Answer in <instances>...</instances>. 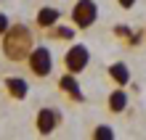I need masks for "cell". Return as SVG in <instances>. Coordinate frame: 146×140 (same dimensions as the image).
Instances as JSON below:
<instances>
[{
  "mask_svg": "<svg viewBox=\"0 0 146 140\" xmlns=\"http://www.w3.org/2000/svg\"><path fill=\"white\" fill-rule=\"evenodd\" d=\"M119 3V8H122V11H130V8L135 5V0H117Z\"/></svg>",
  "mask_w": 146,
  "mask_h": 140,
  "instance_id": "cell-14",
  "label": "cell"
},
{
  "mask_svg": "<svg viewBox=\"0 0 146 140\" xmlns=\"http://www.w3.org/2000/svg\"><path fill=\"white\" fill-rule=\"evenodd\" d=\"M58 90H61L72 103H82L85 101V95L80 90V82H77V74H72V72H64L61 77H58Z\"/></svg>",
  "mask_w": 146,
  "mask_h": 140,
  "instance_id": "cell-5",
  "label": "cell"
},
{
  "mask_svg": "<svg viewBox=\"0 0 146 140\" xmlns=\"http://www.w3.org/2000/svg\"><path fill=\"white\" fill-rule=\"evenodd\" d=\"M3 85H5V93L11 95L13 101H24L29 95V85H27V80H21V77H5Z\"/></svg>",
  "mask_w": 146,
  "mask_h": 140,
  "instance_id": "cell-7",
  "label": "cell"
},
{
  "mask_svg": "<svg viewBox=\"0 0 146 140\" xmlns=\"http://www.w3.org/2000/svg\"><path fill=\"white\" fill-rule=\"evenodd\" d=\"M90 64V50L82 45V42H74L69 45V50L64 53V69L72 74H82Z\"/></svg>",
  "mask_w": 146,
  "mask_h": 140,
  "instance_id": "cell-4",
  "label": "cell"
},
{
  "mask_svg": "<svg viewBox=\"0 0 146 140\" xmlns=\"http://www.w3.org/2000/svg\"><path fill=\"white\" fill-rule=\"evenodd\" d=\"M8 27H11V19H8L5 13H0V37L5 34V29H8Z\"/></svg>",
  "mask_w": 146,
  "mask_h": 140,
  "instance_id": "cell-13",
  "label": "cell"
},
{
  "mask_svg": "<svg viewBox=\"0 0 146 140\" xmlns=\"http://www.w3.org/2000/svg\"><path fill=\"white\" fill-rule=\"evenodd\" d=\"M58 19H61V11L58 8H53V5H45V8H40L37 11V16H35V24L40 29H50V27H56L58 24Z\"/></svg>",
  "mask_w": 146,
  "mask_h": 140,
  "instance_id": "cell-8",
  "label": "cell"
},
{
  "mask_svg": "<svg viewBox=\"0 0 146 140\" xmlns=\"http://www.w3.org/2000/svg\"><path fill=\"white\" fill-rule=\"evenodd\" d=\"M74 32H77V27L72 24V27H64V24H56V27H50L48 29V37L50 40H74Z\"/></svg>",
  "mask_w": 146,
  "mask_h": 140,
  "instance_id": "cell-11",
  "label": "cell"
},
{
  "mask_svg": "<svg viewBox=\"0 0 146 140\" xmlns=\"http://www.w3.org/2000/svg\"><path fill=\"white\" fill-rule=\"evenodd\" d=\"M35 48V34L27 24H11L5 29V34L0 37V53L8 61L19 64V61H27V56Z\"/></svg>",
  "mask_w": 146,
  "mask_h": 140,
  "instance_id": "cell-1",
  "label": "cell"
},
{
  "mask_svg": "<svg viewBox=\"0 0 146 140\" xmlns=\"http://www.w3.org/2000/svg\"><path fill=\"white\" fill-rule=\"evenodd\" d=\"M127 93H125V87H117V90H111L109 93V98H106V106H109V111L111 114H122L125 108H127Z\"/></svg>",
  "mask_w": 146,
  "mask_h": 140,
  "instance_id": "cell-10",
  "label": "cell"
},
{
  "mask_svg": "<svg viewBox=\"0 0 146 140\" xmlns=\"http://www.w3.org/2000/svg\"><path fill=\"white\" fill-rule=\"evenodd\" d=\"M27 66H29V72L32 77H48L50 72H53V53L45 48V45H35L32 48V53L27 56Z\"/></svg>",
  "mask_w": 146,
  "mask_h": 140,
  "instance_id": "cell-2",
  "label": "cell"
},
{
  "mask_svg": "<svg viewBox=\"0 0 146 140\" xmlns=\"http://www.w3.org/2000/svg\"><path fill=\"white\" fill-rule=\"evenodd\" d=\"M58 122H61V116H58L56 108H40L37 116H35V127H37L40 135H50L58 127Z\"/></svg>",
  "mask_w": 146,
  "mask_h": 140,
  "instance_id": "cell-6",
  "label": "cell"
},
{
  "mask_svg": "<svg viewBox=\"0 0 146 140\" xmlns=\"http://www.w3.org/2000/svg\"><path fill=\"white\" fill-rule=\"evenodd\" d=\"M106 74H109V80L114 82L117 87H125L127 82H130V69H127L125 61H114V64L106 69Z\"/></svg>",
  "mask_w": 146,
  "mask_h": 140,
  "instance_id": "cell-9",
  "label": "cell"
},
{
  "mask_svg": "<svg viewBox=\"0 0 146 140\" xmlns=\"http://www.w3.org/2000/svg\"><path fill=\"white\" fill-rule=\"evenodd\" d=\"M114 129H111L109 124H98L96 129H93V140H114Z\"/></svg>",
  "mask_w": 146,
  "mask_h": 140,
  "instance_id": "cell-12",
  "label": "cell"
},
{
  "mask_svg": "<svg viewBox=\"0 0 146 140\" xmlns=\"http://www.w3.org/2000/svg\"><path fill=\"white\" fill-rule=\"evenodd\" d=\"M98 19V5L96 0H77L72 8V24L77 29H90Z\"/></svg>",
  "mask_w": 146,
  "mask_h": 140,
  "instance_id": "cell-3",
  "label": "cell"
}]
</instances>
